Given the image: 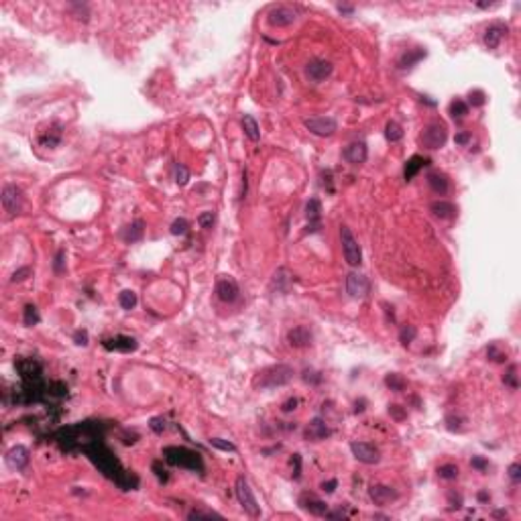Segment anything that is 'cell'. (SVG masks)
<instances>
[{"label":"cell","instance_id":"1","mask_svg":"<svg viewBox=\"0 0 521 521\" xmlns=\"http://www.w3.org/2000/svg\"><path fill=\"white\" fill-rule=\"evenodd\" d=\"M295 371L289 364H271V367L263 369L260 373H256L252 387L267 391V389H277V387H285L287 383H291Z\"/></svg>","mask_w":521,"mask_h":521},{"label":"cell","instance_id":"2","mask_svg":"<svg viewBox=\"0 0 521 521\" xmlns=\"http://www.w3.org/2000/svg\"><path fill=\"white\" fill-rule=\"evenodd\" d=\"M163 458L171 464V466H179V468H187L193 473H204V462L202 456L189 448L183 446H167L163 448Z\"/></svg>","mask_w":521,"mask_h":521},{"label":"cell","instance_id":"3","mask_svg":"<svg viewBox=\"0 0 521 521\" xmlns=\"http://www.w3.org/2000/svg\"><path fill=\"white\" fill-rule=\"evenodd\" d=\"M446 141H448V128H446V124H444L442 120L430 122V124L422 131V135H420V145L426 147V149H430V151L442 149V147L446 145Z\"/></svg>","mask_w":521,"mask_h":521},{"label":"cell","instance_id":"4","mask_svg":"<svg viewBox=\"0 0 521 521\" xmlns=\"http://www.w3.org/2000/svg\"><path fill=\"white\" fill-rule=\"evenodd\" d=\"M340 242H342V254L346 258V263L350 267H358L362 263V248L358 244V240L354 238L352 230L348 226H340Z\"/></svg>","mask_w":521,"mask_h":521},{"label":"cell","instance_id":"5","mask_svg":"<svg viewBox=\"0 0 521 521\" xmlns=\"http://www.w3.org/2000/svg\"><path fill=\"white\" fill-rule=\"evenodd\" d=\"M234 491H236V499H238L240 507L244 509V513L250 515V517H258L260 515V507H258V503H256V499L252 495V489H250V485H248V481L244 477L236 479Z\"/></svg>","mask_w":521,"mask_h":521},{"label":"cell","instance_id":"6","mask_svg":"<svg viewBox=\"0 0 521 521\" xmlns=\"http://www.w3.org/2000/svg\"><path fill=\"white\" fill-rule=\"evenodd\" d=\"M350 452L362 464H379L381 462V450L369 442H350Z\"/></svg>","mask_w":521,"mask_h":521},{"label":"cell","instance_id":"7","mask_svg":"<svg viewBox=\"0 0 521 521\" xmlns=\"http://www.w3.org/2000/svg\"><path fill=\"white\" fill-rule=\"evenodd\" d=\"M303 126L316 137H332L338 128V122L332 116H314V118H305Z\"/></svg>","mask_w":521,"mask_h":521},{"label":"cell","instance_id":"8","mask_svg":"<svg viewBox=\"0 0 521 521\" xmlns=\"http://www.w3.org/2000/svg\"><path fill=\"white\" fill-rule=\"evenodd\" d=\"M295 19H297V13H295L291 7H287V5H277V7H273V9L267 13V23H269L271 27H277V29H283V27L293 25Z\"/></svg>","mask_w":521,"mask_h":521},{"label":"cell","instance_id":"9","mask_svg":"<svg viewBox=\"0 0 521 521\" xmlns=\"http://www.w3.org/2000/svg\"><path fill=\"white\" fill-rule=\"evenodd\" d=\"M238 283L230 277V275H220L218 281H216V297L224 303H232L238 299Z\"/></svg>","mask_w":521,"mask_h":521},{"label":"cell","instance_id":"10","mask_svg":"<svg viewBox=\"0 0 521 521\" xmlns=\"http://www.w3.org/2000/svg\"><path fill=\"white\" fill-rule=\"evenodd\" d=\"M0 200H3V208L13 216L23 210V191L17 185H5Z\"/></svg>","mask_w":521,"mask_h":521},{"label":"cell","instance_id":"11","mask_svg":"<svg viewBox=\"0 0 521 521\" xmlns=\"http://www.w3.org/2000/svg\"><path fill=\"white\" fill-rule=\"evenodd\" d=\"M369 289H371V283H369V279L364 277L362 273L350 271L346 275V293L350 297H367Z\"/></svg>","mask_w":521,"mask_h":521},{"label":"cell","instance_id":"12","mask_svg":"<svg viewBox=\"0 0 521 521\" xmlns=\"http://www.w3.org/2000/svg\"><path fill=\"white\" fill-rule=\"evenodd\" d=\"M369 497L373 499V503L375 505H379V507H387V505H391V503H395L397 499H399V493L393 489V487H389V485H371L369 487Z\"/></svg>","mask_w":521,"mask_h":521},{"label":"cell","instance_id":"13","mask_svg":"<svg viewBox=\"0 0 521 521\" xmlns=\"http://www.w3.org/2000/svg\"><path fill=\"white\" fill-rule=\"evenodd\" d=\"M332 70H334V66H332L330 61H326V59H311V61L305 66V76H307L309 82L320 84V82H324L326 78H330Z\"/></svg>","mask_w":521,"mask_h":521},{"label":"cell","instance_id":"14","mask_svg":"<svg viewBox=\"0 0 521 521\" xmlns=\"http://www.w3.org/2000/svg\"><path fill=\"white\" fill-rule=\"evenodd\" d=\"M287 342L293 348H307L314 342V334H311V330L307 326H293L287 332Z\"/></svg>","mask_w":521,"mask_h":521},{"label":"cell","instance_id":"15","mask_svg":"<svg viewBox=\"0 0 521 521\" xmlns=\"http://www.w3.org/2000/svg\"><path fill=\"white\" fill-rule=\"evenodd\" d=\"M369 157V147L364 141H354L344 149V159L352 165H362Z\"/></svg>","mask_w":521,"mask_h":521},{"label":"cell","instance_id":"16","mask_svg":"<svg viewBox=\"0 0 521 521\" xmlns=\"http://www.w3.org/2000/svg\"><path fill=\"white\" fill-rule=\"evenodd\" d=\"M102 346L106 350H118V352H133L137 350L139 342L133 338V336H124V334H118L114 338H104L102 340Z\"/></svg>","mask_w":521,"mask_h":521},{"label":"cell","instance_id":"17","mask_svg":"<svg viewBox=\"0 0 521 521\" xmlns=\"http://www.w3.org/2000/svg\"><path fill=\"white\" fill-rule=\"evenodd\" d=\"M330 434H332V430L328 428V424H326L322 418H314V420L307 424L303 436H305L307 442H320V440H326Z\"/></svg>","mask_w":521,"mask_h":521},{"label":"cell","instance_id":"18","mask_svg":"<svg viewBox=\"0 0 521 521\" xmlns=\"http://www.w3.org/2000/svg\"><path fill=\"white\" fill-rule=\"evenodd\" d=\"M505 33H507V27H505L503 23H493L491 27H487V31H485V35H483L485 47H487V49H497V47L501 45Z\"/></svg>","mask_w":521,"mask_h":521},{"label":"cell","instance_id":"19","mask_svg":"<svg viewBox=\"0 0 521 521\" xmlns=\"http://www.w3.org/2000/svg\"><path fill=\"white\" fill-rule=\"evenodd\" d=\"M430 212L440 220H452L458 214V208L448 200H434L430 204Z\"/></svg>","mask_w":521,"mask_h":521},{"label":"cell","instance_id":"20","mask_svg":"<svg viewBox=\"0 0 521 521\" xmlns=\"http://www.w3.org/2000/svg\"><path fill=\"white\" fill-rule=\"evenodd\" d=\"M299 507H301L303 511H307L309 515H316V517H326V513L330 511L328 505H326L322 499H316V497H311V495H303V497L299 499Z\"/></svg>","mask_w":521,"mask_h":521},{"label":"cell","instance_id":"21","mask_svg":"<svg viewBox=\"0 0 521 521\" xmlns=\"http://www.w3.org/2000/svg\"><path fill=\"white\" fill-rule=\"evenodd\" d=\"M7 464L15 471H23L29 464V450L25 446H15L7 452Z\"/></svg>","mask_w":521,"mask_h":521},{"label":"cell","instance_id":"22","mask_svg":"<svg viewBox=\"0 0 521 521\" xmlns=\"http://www.w3.org/2000/svg\"><path fill=\"white\" fill-rule=\"evenodd\" d=\"M428 185L436 196H446L450 191V179L442 171H432L428 173Z\"/></svg>","mask_w":521,"mask_h":521},{"label":"cell","instance_id":"23","mask_svg":"<svg viewBox=\"0 0 521 521\" xmlns=\"http://www.w3.org/2000/svg\"><path fill=\"white\" fill-rule=\"evenodd\" d=\"M428 163H430V159L422 157V155H413V157H409L407 163H405V169H403V179H405V181H411Z\"/></svg>","mask_w":521,"mask_h":521},{"label":"cell","instance_id":"24","mask_svg":"<svg viewBox=\"0 0 521 521\" xmlns=\"http://www.w3.org/2000/svg\"><path fill=\"white\" fill-rule=\"evenodd\" d=\"M305 218L309 222V226L318 228L320 220H322V202L318 198H311L307 204H305Z\"/></svg>","mask_w":521,"mask_h":521},{"label":"cell","instance_id":"25","mask_svg":"<svg viewBox=\"0 0 521 521\" xmlns=\"http://www.w3.org/2000/svg\"><path fill=\"white\" fill-rule=\"evenodd\" d=\"M424 57H426V51H424L422 47L411 49V51H407V53H403V55L397 59V68H399V70H409V68H413L418 61H422Z\"/></svg>","mask_w":521,"mask_h":521},{"label":"cell","instance_id":"26","mask_svg":"<svg viewBox=\"0 0 521 521\" xmlns=\"http://www.w3.org/2000/svg\"><path fill=\"white\" fill-rule=\"evenodd\" d=\"M145 234V222L143 220H135L133 224H128L124 230H122V238L126 242H139Z\"/></svg>","mask_w":521,"mask_h":521},{"label":"cell","instance_id":"27","mask_svg":"<svg viewBox=\"0 0 521 521\" xmlns=\"http://www.w3.org/2000/svg\"><path fill=\"white\" fill-rule=\"evenodd\" d=\"M240 124H242V131H244V135L250 139V141H258L260 139V128H258V122L250 116V114H244L242 116V120H240Z\"/></svg>","mask_w":521,"mask_h":521},{"label":"cell","instance_id":"28","mask_svg":"<svg viewBox=\"0 0 521 521\" xmlns=\"http://www.w3.org/2000/svg\"><path fill=\"white\" fill-rule=\"evenodd\" d=\"M448 112H450V116H452L454 120H460V118H464V116L468 114V104H466L462 98H456V100L450 102Z\"/></svg>","mask_w":521,"mask_h":521},{"label":"cell","instance_id":"29","mask_svg":"<svg viewBox=\"0 0 521 521\" xmlns=\"http://www.w3.org/2000/svg\"><path fill=\"white\" fill-rule=\"evenodd\" d=\"M285 271H287V269L281 267V269H277L275 275H273V287H277V291H287L289 285H291V275L287 273V277H283Z\"/></svg>","mask_w":521,"mask_h":521},{"label":"cell","instance_id":"30","mask_svg":"<svg viewBox=\"0 0 521 521\" xmlns=\"http://www.w3.org/2000/svg\"><path fill=\"white\" fill-rule=\"evenodd\" d=\"M39 320H41V316H39L37 305L27 303V305H25V311H23V322H25V326H37Z\"/></svg>","mask_w":521,"mask_h":521},{"label":"cell","instance_id":"31","mask_svg":"<svg viewBox=\"0 0 521 521\" xmlns=\"http://www.w3.org/2000/svg\"><path fill=\"white\" fill-rule=\"evenodd\" d=\"M385 137H387V141H391V143L401 141V139H403V128H401V124H397L395 120H389L387 126H385Z\"/></svg>","mask_w":521,"mask_h":521},{"label":"cell","instance_id":"32","mask_svg":"<svg viewBox=\"0 0 521 521\" xmlns=\"http://www.w3.org/2000/svg\"><path fill=\"white\" fill-rule=\"evenodd\" d=\"M458 466L456 464H452V462H448V464H442L440 468H438V477L440 479H444V481H456L458 479Z\"/></svg>","mask_w":521,"mask_h":521},{"label":"cell","instance_id":"33","mask_svg":"<svg viewBox=\"0 0 521 521\" xmlns=\"http://www.w3.org/2000/svg\"><path fill=\"white\" fill-rule=\"evenodd\" d=\"M415 336H418V328H415V326H411V324L401 326V330H399V342H401L403 346L411 344V342L415 340Z\"/></svg>","mask_w":521,"mask_h":521},{"label":"cell","instance_id":"34","mask_svg":"<svg viewBox=\"0 0 521 521\" xmlns=\"http://www.w3.org/2000/svg\"><path fill=\"white\" fill-rule=\"evenodd\" d=\"M385 385L391 389V391H395V393H399V391H403L405 389V379L399 375V373H391V375H387L385 377Z\"/></svg>","mask_w":521,"mask_h":521},{"label":"cell","instance_id":"35","mask_svg":"<svg viewBox=\"0 0 521 521\" xmlns=\"http://www.w3.org/2000/svg\"><path fill=\"white\" fill-rule=\"evenodd\" d=\"M503 383L509 387V389H519V377H517V364H511L507 369V373L503 375Z\"/></svg>","mask_w":521,"mask_h":521},{"label":"cell","instance_id":"36","mask_svg":"<svg viewBox=\"0 0 521 521\" xmlns=\"http://www.w3.org/2000/svg\"><path fill=\"white\" fill-rule=\"evenodd\" d=\"M59 141H61V131H49V133L39 137V143L45 145V147H57Z\"/></svg>","mask_w":521,"mask_h":521},{"label":"cell","instance_id":"37","mask_svg":"<svg viewBox=\"0 0 521 521\" xmlns=\"http://www.w3.org/2000/svg\"><path fill=\"white\" fill-rule=\"evenodd\" d=\"M118 301H120V307L122 309H133L137 305V293L131 291V289H124L120 295H118Z\"/></svg>","mask_w":521,"mask_h":521},{"label":"cell","instance_id":"38","mask_svg":"<svg viewBox=\"0 0 521 521\" xmlns=\"http://www.w3.org/2000/svg\"><path fill=\"white\" fill-rule=\"evenodd\" d=\"M485 102H487V96H485L483 90H471V92H468V102L466 104L481 108V106H485Z\"/></svg>","mask_w":521,"mask_h":521},{"label":"cell","instance_id":"39","mask_svg":"<svg viewBox=\"0 0 521 521\" xmlns=\"http://www.w3.org/2000/svg\"><path fill=\"white\" fill-rule=\"evenodd\" d=\"M175 183L179 185V187H183V185H187V181H189V169L185 167V165H181V163H175Z\"/></svg>","mask_w":521,"mask_h":521},{"label":"cell","instance_id":"40","mask_svg":"<svg viewBox=\"0 0 521 521\" xmlns=\"http://www.w3.org/2000/svg\"><path fill=\"white\" fill-rule=\"evenodd\" d=\"M210 446L216 448V450H222V452H236V446L228 440H222V438H210Z\"/></svg>","mask_w":521,"mask_h":521},{"label":"cell","instance_id":"41","mask_svg":"<svg viewBox=\"0 0 521 521\" xmlns=\"http://www.w3.org/2000/svg\"><path fill=\"white\" fill-rule=\"evenodd\" d=\"M187 228H189V222H187L185 218H177V220H173V222H171V234H173V236H181V234H185V232H187Z\"/></svg>","mask_w":521,"mask_h":521},{"label":"cell","instance_id":"42","mask_svg":"<svg viewBox=\"0 0 521 521\" xmlns=\"http://www.w3.org/2000/svg\"><path fill=\"white\" fill-rule=\"evenodd\" d=\"M212 517H218V519H220V515H218V513H214V511H206V509H193V511H189V513H187V519H212Z\"/></svg>","mask_w":521,"mask_h":521},{"label":"cell","instance_id":"43","mask_svg":"<svg viewBox=\"0 0 521 521\" xmlns=\"http://www.w3.org/2000/svg\"><path fill=\"white\" fill-rule=\"evenodd\" d=\"M487 356H489L491 360H495V362H505V360H507V352H501V350L497 348V344H491V346L487 348Z\"/></svg>","mask_w":521,"mask_h":521},{"label":"cell","instance_id":"44","mask_svg":"<svg viewBox=\"0 0 521 521\" xmlns=\"http://www.w3.org/2000/svg\"><path fill=\"white\" fill-rule=\"evenodd\" d=\"M198 222H200L202 228H212V224L216 222V214L214 212H202L198 216Z\"/></svg>","mask_w":521,"mask_h":521},{"label":"cell","instance_id":"45","mask_svg":"<svg viewBox=\"0 0 521 521\" xmlns=\"http://www.w3.org/2000/svg\"><path fill=\"white\" fill-rule=\"evenodd\" d=\"M301 379H303L305 383H309V385H318V383H322V375H320V373H316V371H309V369H305V371H303Z\"/></svg>","mask_w":521,"mask_h":521},{"label":"cell","instance_id":"46","mask_svg":"<svg viewBox=\"0 0 521 521\" xmlns=\"http://www.w3.org/2000/svg\"><path fill=\"white\" fill-rule=\"evenodd\" d=\"M31 273H33V269H31V267H21V269H17V271L13 273L11 281H13V283H21V281H25Z\"/></svg>","mask_w":521,"mask_h":521},{"label":"cell","instance_id":"47","mask_svg":"<svg viewBox=\"0 0 521 521\" xmlns=\"http://www.w3.org/2000/svg\"><path fill=\"white\" fill-rule=\"evenodd\" d=\"M460 422H464V420L458 418V415H448V418H446V428H448L450 432H460V430H462Z\"/></svg>","mask_w":521,"mask_h":521},{"label":"cell","instance_id":"48","mask_svg":"<svg viewBox=\"0 0 521 521\" xmlns=\"http://www.w3.org/2000/svg\"><path fill=\"white\" fill-rule=\"evenodd\" d=\"M471 466L477 468V471H481V473H485L487 468H489V460H485V458H481V456H473Z\"/></svg>","mask_w":521,"mask_h":521},{"label":"cell","instance_id":"49","mask_svg":"<svg viewBox=\"0 0 521 521\" xmlns=\"http://www.w3.org/2000/svg\"><path fill=\"white\" fill-rule=\"evenodd\" d=\"M153 471H155V475H157V479L161 481V483H167V479H169V475H167V471L161 466V462H153Z\"/></svg>","mask_w":521,"mask_h":521},{"label":"cell","instance_id":"50","mask_svg":"<svg viewBox=\"0 0 521 521\" xmlns=\"http://www.w3.org/2000/svg\"><path fill=\"white\" fill-rule=\"evenodd\" d=\"M389 413L393 415V418H395L397 422L405 420V415H407V413H405V411L401 409V405H397V403H391V405H389Z\"/></svg>","mask_w":521,"mask_h":521},{"label":"cell","instance_id":"51","mask_svg":"<svg viewBox=\"0 0 521 521\" xmlns=\"http://www.w3.org/2000/svg\"><path fill=\"white\" fill-rule=\"evenodd\" d=\"M509 477H511L513 483H519V481H521V464H519V462H513V464L509 466Z\"/></svg>","mask_w":521,"mask_h":521},{"label":"cell","instance_id":"52","mask_svg":"<svg viewBox=\"0 0 521 521\" xmlns=\"http://www.w3.org/2000/svg\"><path fill=\"white\" fill-rule=\"evenodd\" d=\"M149 426H151V430H153L155 434H163V430H165V420H163V418H153Z\"/></svg>","mask_w":521,"mask_h":521},{"label":"cell","instance_id":"53","mask_svg":"<svg viewBox=\"0 0 521 521\" xmlns=\"http://www.w3.org/2000/svg\"><path fill=\"white\" fill-rule=\"evenodd\" d=\"M471 133H466V131H460V133H456V137H454V141H456V145H460V147H464V145H468L471 143Z\"/></svg>","mask_w":521,"mask_h":521},{"label":"cell","instance_id":"54","mask_svg":"<svg viewBox=\"0 0 521 521\" xmlns=\"http://www.w3.org/2000/svg\"><path fill=\"white\" fill-rule=\"evenodd\" d=\"M74 342H76L78 346H86V344H88V332H86V330H78V332L74 334Z\"/></svg>","mask_w":521,"mask_h":521},{"label":"cell","instance_id":"55","mask_svg":"<svg viewBox=\"0 0 521 521\" xmlns=\"http://www.w3.org/2000/svg\"><path fill=\"white\" fill-rule=\"evenodd\" d=\"M448 499H450L452 509H460V507H462V497H460V495H456L454 491H450V493H448Z\"/></svg>","mask_w":521,"mask_h":521},{"label":"cell","instance_id":"56","mask_svg":"<svg viewBox=\"0 0 521 521\" xmlns=\"http://www.w3.org/2000/svg\"><path fill=\"white\" fill-rule=\"evenodd\" d=\"M295 407H297V399H295V397H289V399L281 405V411H283V413H289V411H293Z\"/></svg>","mask_w":521,"mask_h":521},{"label":"cell","instance_id":"57","mask_svg":"<svg viewBox=\"0 0 521 521\" xmlns=\"http://www.w3.org/2000/svg\"><path fill=\"white\" fill-rule=\"evenodd\" d=\"M63 258H66V250H59V252H57V256H55V265H53L57 273H61V271H63Z\"/></svg>","mask_w":521,"mask_h":521},{"label":"cell","instance_id":"58","mask_svg":"<svg viewBox=\"0 0 521 521\" xmlns=\"http://www.w3.org/2000/svg\"><path fill=\"white\" fill-rule=\"evenodd\" d=\"M336 487H338V481H336V479L322 483V491H324V493H328V495H330V493H334V489H336Z\"/></svg>","mask_w":521,"mask_h":521},{"label":"cell","instance_id":"59","mask_svg":"<svg viewBox=\"0 0 521 521\" xmlns=\"http://www.w3.org/2000/svg\"><path fill=\"white\" fill-rule=\"evenodd\" d=\"M336 9H338V13H342V15H352V13H354V7H348V5H336Z\"/></svg>","mask_w":521,"mask_h":521},{"label":"cell","instance_id":"60","mask_svg":"<svg viewBox=\"0 0 521 521\" xmlns=\"http://www.w3.org/2000/svg\"><path fill=\"white\" fill-rule=\"evenodd\" d=\"M246 189H248V181H246V171L242 173V191H240V200L246 198Z\"/></svg>","mask_w":521,"mask_h":521},{"label":"cell","instance_id":"61","mask_svg":"<svg viewBox=\"0 0 521 521\" xmlns=\"http://www.w3.org/2000/svg\"><path fill=\"white\" fill-rule=\"evenodd\" d=\"M489 499H491V497H489V493H485V491H481V493H479V501H481V503H487Z\"/></svg>","mask_w":521,"mask_h":521}]
</instances>
